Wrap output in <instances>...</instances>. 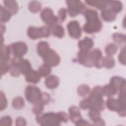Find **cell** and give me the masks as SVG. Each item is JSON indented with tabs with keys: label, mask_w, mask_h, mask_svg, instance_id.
I'll list each match as a JSON object with an SVG mask.
<instances>
[{
	"label": "cell",
	"mask_w": 126,
	"mask_h": 126,
	"mask_svg": "<svg viewBox=\"0 0 126 126\" xmlns=\"http://www.w3.org/2000/svg\"><path fill=\"white\" fill-rule=\"evenodd\" d=\"M88 114L89 118L93 122L101 118L100 111L97 110L90 109Z\"/></svg>",
	"instance_id": "cell-34"
},
{
	"label": "cell",
	"mask_w": 126,
	"mask_h": 126,
	"mask_svg": "<svg viewBox=\"0 0 126 126\" xmlns=\"http://www.w3.org/2000/svg\"><path fill=\"white\" fill-rule=\"evenodd\" d=\"M90 52V51H83L79 50L77 55L76 59L77 62L86 67H92L94 66Z\"/></svg>",
	"instance_id": "cell-13"
},
{
	"label": "cell",
	"mask_w": 126,
	"mask_h": 126,
	"mask_svg": "<svg viewBox=\"0 0 126 126\" xmlns=\"http://www.w3.org/2000/svg\"><path fill=\"white\" fill-rule=\"evenodd\" d=\"M59 84V78L55 75H49L45 80V85L49 89H54L57 88Z\"/></svg>",
	"instance_id": "cell-15"
},
{
	"label": "cell",
	"mask_w": 126,
	"mask_h": 126,
	"mask_svg": "<svg viewBox=\"0 0 126 126\" xmlns=\"http://www.w3.org/2000/svg\"><path fill=\"white\" fill-rule=\"evenodd\" d=\"M51 33V29L47 26L40 27L31 26L27 30V34L32 39H36L42 37H48Z\"/></svg>",
	"instance_id": "cell-4"
},
{
	"label": "cell",
	"mask_w": 126,
	"mask_h": 126,
	"mask_svg": "<svg viewBox=\"0 0 126 126\" xmlns=\"http://www.w3.org/2000/svg\"><path fill=\"white\" fill-rule=\"evenodd\" d=\"M68 32L70 37L74 39H79L82 35V29L79 23L76 20L68 22L67 26Z\"/></svg>",
	"instance_id": "cell-12"
},
{
	"label": "cell",
	"mask_w": 126,
	"mask_h": 126,
	"mask_svg": "<svg viewBox=\"0 0 126 126\" xmlns=\"http://www.w3.org/2000/svg\"><path fill=\"white\" fill-rule=\"evenodd\" d=\"M74 124L76 126H89V125H91V124L89 123L88 121L83 120V119H80V120L77 121Z\"/></svg>",
	"instance_id": "cell-44"
},
{
	"label": "cell",
	"mask_w": 126,
	"mask_h": 126,
	"mask_svg": "<svg viewBox=\"0 0 126 126\" xmlns=\"http://www.w3.org/2000/svg\"><path fill=\"white\" fill-rule=\"evenodd\" d=\"M26 81L29 83L36 84L38 83L41 79V76L38 71L32 69L25 75Z\"/></svg>",
	"instance_id": "cell-17"
},
{
	"label": "cell",
	"mask_w": 126,
	"mask_h": 126,
	"mask_svg": "<svg viewBox=\"0 0 126 126\" xmlns=\"http://www.w3.org/2000/svg\"><path fill=\"white\" fill-rule=\"evenodd\" d=\"M119 62L124 65L126 64V47H124L121 50L118 57Z\"/></svg>",
	"instance_id": "cell-41"
},
{
	"label": "cell",
	"mask_w": 126,
	"mask_h": 126,
	"mask_svg": "<svg viewBox=\"0 0 126 126\" xmlns=\"http://www.w3.org/2000/svg\"><path fill=\"white\" fill-rule=\"evenodd\" d=\"M11 53L14 58H21L28 52V48L26 43L18 41L12 43L10 45Z\"/></svg>",
	"instance_id": "cell-8"
},
{
	"label": "cell",
	"mask_w": 126,
	"mask_h": 126,
	"mask_svg": "<svg viewBox=\"0 0 126 126\" xmlns=\"http://www.w3.org/2000/svg\"><path fill=\"white\" fill-rule=\"evenodd\" d=\"M93 40L89 37H85L84 39L80 40L78 42V46L80 51H90L94 46Z\"/></svg>",
	"instance_id": "cell-14"
},
{
	"label": "cell",
	"mask_w": 126,
	"mask_h": 126,
	"mask_svg": "<svg viewBox=\"0 0 126 126\" xmlns=\"http://www.w3.org/2000/svg\"><path fill=\"white\" fill-rule=\"evenodd\" d=\"M93 125H95V126H105V122L101 119V118L93 122Z\"/></svg>",
	"instance_id": "cell-45"
},
{
	"label": "cell",
	"mask_w": 126,
	"mask_h": 126,
	"mask_svg": "<svg viewBox=\"0 0 126 126\" xmlns=\"http://www.w3.org/2000/svg\"><path fill=\"white\" fill-rule=\"evenodd\" d=\"M4 7L9 11L12 15L16 14L19 10V5L15 0H7L3 1Z\"/></svg>",
	"instance_id": "cell-19"
},
{
	"label": "cell",
	"mask_w": 126,
	"mask_h": 126,
	"mask_svg": "<svg viewBox=\"0 0 126 126\" xmlns=\"http://www.w3.org/2000/svg\"><path fill=\"white\" fill-rule=\"evenodd\" d=\"M83 14L86 20L83 27V31L89 34L99 32L102 27V24L97 11L92 9H87Z\"/></svg>",
	"instance_id": "cell-2"
},
{
	"label": "cell",
	"mask_w": 126,
	"mask_h": 126,
	"mask_svg": "<svg viewBox=\"0 0 126 126\" xmlns=\"http://www.w3.org/2000/svg\"><path fill=\"white\" fill-rule=\"evenodd\" d=\"M9 72L11 75L14 77H17L21 74L19 68L15 64L12 63H11V66L9 69Z\"/></svg>",
	"instance_id": "cell-40"
},
{
	"label": "cell",
	"mask_w": 126,
	"mask_h": 126,
	"mask_svg": "<svg viewBox=\"0 0 126 126\" xmlns=\"http://www.w3.org/2000/svg\"><path fill=\"white\" fill-rule=\"evenodd\" d=\"M101 16L104 21L112 22L116 19L117 14L108 7L101 10Z\"/></svg>",
	"instance_id": "cell-21"
},
{
	"label": "cell",
	"mask_w": 126,
	"mask_h": 126,
	"mask_svg": "<svg viewBox=\"0 0 126 126\" xmlns=\"http://www.w3.org/2000/svg\"><path fill=\"white\" fill-rule=\"evenodd\" d=\"M12 124V119L9 116H5L2 117L0 120V126H10Z\"/></svg>",
	"instance_id": "cell-38"
},
{
	"label": "cell",
	"mask_w": 126,
	"mask_h": 126,
	"mask_svg": "<svg viewBox=\"0 0 126 126\" xmlns=\"http://www.w3.org/2000/svg\"><path fill=\"white\" fill-rule=\"evenodd\" d=\"M110 83L112 84L119 91L122 87L126 85V80L120 76H115L111 78Z\"/></svg>",
	"instance_id": "cell-24"
},
{
	"label": "cell",
	"mask_w": 126,
	"mask_h": 126,
	"mask_svg": "<svg viewBox=\"0 0 126 126\" xmlns=\"http://www.w3.org/2000/svg\"><path fill=\"white\" fill-rule=\"evenodd\" d=\"M85 2L89 5L95 7L100 10H102L108 7V0H86Z\"/></svg>",
	"instance_id": "cell-20"
},
{
	"label": "cell",
	"mask_w": 126,
	"mask_h": 126,
	"mask_svg": "<svg viewBox=\"0 0 126 126\" xmlns=\"http://www.w3.org/2000/svg\"><path fill=\"white\" fill-rule=\"evenodd\" d=\"M11 54V48L10 45H1V51H0V62H8L11 61L10 56Z\"/></svg>",
	"instance_id": "cell-18"
},
{
	"label": "cell",
	"mask_w": 126,
	"mask_h": 126,
	"mask_svg": "<svg viewBox=\"0 0 126 126\" xmlns=\"http://www.w3.org/2000/svg\"><path fill=\"white\" fill-rule=\"evenodd\" d=\"M37 71L41 77H47L51 72V67L44 63L40 65Z\"/></svg>",
	"instance_id": "cell-27"
},
{
	"label": "cell",
	"mask_w": 126,
	"mask_h": 126,
	"mask_svg": "<svg viewBox=\"0 0 126 126\" xmlns=\"http://www.w3.org/2000/svg\"><path fill=\"white\" fill-rule=\"evenodd\" d=\"M28 8L31 12L32 13H37L40 10L41 8V4L38 1L32 0L29 3Z\"/></svg>",
	"instance_id": "cell-31"
},
{
	"label": "cell",
	"mask_w": 126,
	"mask_h": 126,
	"mask_svg": "<svg viewBox=\"0 0 126 126\" xmlns=\"http://www.w3.org/2000/svg\"><path fill=\"white\" fill-rule=\"evenodd\" d=\"M115 61L112 56H106L103 57V67L107 68H111L114 66Z\"/></svg>",
	"instance_id": "cell-30"
},
{
	"label": "cell",
	"mask_w": 126,
	"mask_h": 126,
	"mask_svg": "<svg viewBox=\"0 0 126 126\" xmlns=\"http://www.w3.org/2000/svg\"><path fill=\"white\" fill-rule=\"evenodd\" d=\"M12 105L14 109H22L25 106V101L22 96H17L13 98L12 101Z\"/></svg>",
	"instance_id": "cell-29"
},
{
	"label": "cell",
	"mask_w": 126,
	"mask_h": 126,
	"mask_svg": "<svg viewBox=\"0 0 126 126\" xmlns=\"http://www.w3.org/2000/svg\"><path fill=\"white\" fill-rule=\"evenodd\" d=\"M102 90L103 95H105L108 97H111L112 96L116 94L118 91L117 88L111 83L106 84L102 87Z\"/></svg>",
	"instance_id": "cell-23"
},
{
	"label": "cell",
	"mask_w": 126,
	"mask_h": 126,
	"mask_svg": "<svg viewBox=\"0 0 126 126\" xmlns=\"http://www.w3.org/2000/svg\"><path fill=\"white\" fill-rule=\"evenodd\" d=\"M15 125L17 126H25L27 125V121L23 117H19L15 120Z\"/></svg>",
	"instance_id": "cell-43"
},
{
	"label": "cell",
	"mask_w": 126,
	"mask_h": 126,
	"mask_svg": "<svg viewBox=\"0 0 126 126\" xmlns=\"http://www.w3.org/2000/svg\"><path fill=\"white\" fill-rule=\"evenodd\" d=\"M36 120L41 126H58L62 122L59 112H47L36 116Z\"/></svg>",
	"instance_id": "cell-3"
},
{
	"label": "cell",
	"mask_w": 126,
	"mask_h": 126,
	"mask_svg": "<svg viewBox=\"0 0 126 126\" xmlns=\"http://www.w3.org/2000/svg\"><path fill=\"white\" fill-rule=\"evenodd\" d=\"M42 93L38 87L29 85L25 89V94L26 99L31 103L35 104L40 102Z\"/></svg>",
	"instance_id": "cell-6"
},
{
	"label": "cell",
	"mask_w": 126,
	"mask_h": 126,
	"mask_svg": "<svg viewBox=\"0 0 126 126\" xmlns=\"http://www.w3.org/2000/svg\"><path fill=\"white\" fill-rule=\"evenodd\" d=\"M69 119L74 124L82 119L80 109L76 106H70L68 109Z\"/></svg>",
	"instance_id": "cell-16"
},
{
	"label": "cell",
	"mask_w": 126,
	"mask_h": 126,
	"mask_svg": "<svg viewBox=\"0 0 126 126\" xmlns=\"http://www.w3.org/2000/svg\"><path fill=\"white\" fill-rule=\"evenodd\" d=\"M0 27H1V35H2L3 33L4 32H5V26L4 25L1 24Z\"/></svg>",
	"instance_id": "cell-46"
},
{
	"label": "cell",
	"mask_w": 126,
	"mask_h": 126,
	"mask_svg": "<svg viewBox=\"0 0 126 126\" xmlns=\"http://www.w3.org/2000/svg\"><path fill=\"white\" fill-rule=\"evenodd\" d=\"M50 49L48 42L44 41L39 42L37 45V51L39 56L43 58Z\"/></svg>",
	"instance_id": "cell-22"
},
{
	"label": "cell",
	"mask_w": 126,
	"mask_h": 126,
	"mask_svg": "<svg viewBox=\"0 0 126 126\" xmlns=\"http://www.w3.org/2000/svg\"><path fill=\"white\" fill-rule=\"evenodd\" d=\"M118 50V46L116 44L109 43L105 48V52L107 56H112L115 54Z\"/></svg>",
	"instance_id": "cell-32"
},
{
	"label": "cell",
	"mask_w": 126,
	"mask_h": 126,
	"mask_svg": "<svg viewBox=\"0 0 126 126\" xmlns=\"http://www.w3.org/2000/svg\"><path fill=\"white\" fill-rule=\"evenodd\" d=\"M67 5V12L70 17H73L81 13H84L86 10L85 5L80 0H69L66 1Z\"/></svg>",
	"instance_id": "cell-7"
},
{
	"label": "cell",
	"mask_w": 126,
	"mask_h": 126,
	"mask_svg": "<svg viewBox=\"0 0 126 126\" xmlns=\"http://www.w3.org/2000/svg\"><path fill=\"white\" fill-rule=\"evenodd\" d=\"M42 59L44 63L51 67L57 66L61 62V58L59 54L55 50L51 48Z\"/></svg>",
	"instance_id": "cell-10"
},
{
	"label": "cell",
	"mask_w": 126,
	"mask_h": 126,
	"mask_svg": "<svg viewBox=\"0 0 126 126\" xmlns=\"http://www.w3.org/2000/svg\"><path fill=\"white\" fill-rule=\"evenodd\" d=\"M40 17L43 22L50 29L59 24L58 17L55 15L53 10L49 7H45L42 10Z\"/></svg>",
	"instance_id": "cell-5"
},
{
	"label": "cell",
	"mask_w": 126,
	"mask_h": 126,
	"mask_svg": "<svg viewBox=\"0 0 126 126\" xmlns=\"http://www.w3.org/2000/svg\"><path fill=\"white\" fill-rule=\"evenodd\" d=\"M90 88L89 86L86 84H82L78 86L77 88V93L81 96H85L89 94Z\"/></svg>",
	"instance_id": "cell-33"
},
{
	"label": "cell",
	"mask_w": 126,
	"mask_h": 126,
	"mask_svg": "<svg viewBox=\"0 0 126 126\" xmlns=\"http://www.w3.org/2000/svg\"><path fill=\"white\" fill-rule=\"evenodd\" d=\"M105 105L109 110L117 112L121 117H124L126 116V108H124L121 106L118 99L109 97L106 101Z\"/></svg>",
	"instance_id": "cell-9"
},
{
	"label": "cell",
	"mask_w": 126,
	"mask_h": 126,
	"mask_svg": "<svg viewBox=\"0 0 126 126\" xmlns=\"http://www.w3.org/2000/svg\"><path fill=\"white\" fill-rule=\"evenodd\" d=\"M108 8L115 13H118L123 9V4L120 1H108Z\"/></svg>",
	"instance_id": "cell-26"
},
{
	"label": "cell",
	"mask_w": 126,
	"mask_h": 126,
	"mask_svg": "<svg viewBox=\"0 0 126 126\" xmlns=\"http://www.w3.org/2000/svg\"><path fill=\"white\" fill-rule=\"evenodd\" d=\"M51 34L54 36L59 38H63L64 35V30L63 27L60 24H58L50 29Z\"/></svg>",
	"instance_id": "cell-25"
},
{
	"label": "cell",
	"mask_w": 126,
	"mask_h": 126,
	"mask_svg": "<svg viewBox=\"0 0 126 126\" xmlns=\"http://www.w3.org/2000/svg\"><path fill=\"white\" fill-rule=\"evenodd\" d=\"M102 87L96 86L90 92L89 96L82 99L79 104L82 109H95L103 111L104 109V103L103 99Z\"/></svg>",
	"instance_id": "cell-1"
},
{
	"label": "cell",
	"mask_w": 126,
	"mask_h": 126,
	"mask_svg": "<svg viewBox=\"0 0 126 126\" xmlns=\"http://www.w3.org/2000/svg\"><path fill=\"white\" fill-rule=\"evenodd\" d=\"M44 105H43L40 102L34 104L32 109L33 113L36 116L42 114V112L44 109Z\"/></svg>",
	"instance_id": "cell-36"
},
{
	"label": "cell",
	"mask_w": 126,
	"mask_h": 126,
	"mask_svg": "<svg viewBox=\"0 0 126 126\" xmlns=\"http://www.w3.org/2000/svg\"><path fill=\"white\" fill-rule=\"evenodd\" d=\"M67 11L64 8H61L58 11V18L59 19V22H63L65 21L66 18V14H67Z\"/></svg>",
	"instance_id": "cell-39"
},
{
	"label": "cell",
	"mask_w": 126,
	"mask_h": 126,
	"mask_svg": "<svg viewBox=\"0 0 126 126\" xmlns=\"http://www.w3.org/2000/svg\"><path fill=\"white\" fill-rule=\"evenodd\" d=\"M0 111H2L5 109L7 105V100L4 94V93L2 91H0Z\"/></svg>",
	"instance_id": "cell-37"
},
{
	"label": "cell",
	"mask_w": 126,
	"mask_h": 126,
	"mask_svg": "<svg viewBox=\"0 0 126 126\" xmlns=\"http://www.w3.org/2000/svg\"><path fill=\"white\" fill-rule=\"evenodd\" d=\"M112 38L116 43L119 44L125 43L126 41L125 35L121 33L116 32L114 33L112 35Z\"/></svg>",
	"instance_id": "cell-35"
},
{
	"label": "cell",
	"mask_w": 126,
	"mask_h": 126,
	"mask_svg": "<svg viewBox=\"0 0 126 126\" xmlns=\"http://www.w3.org/2000/svg\"><path fill=\"white\" fill-rule=\"evenodd\" d=\"M50 100H51V96L50 94L46 92L42 93L40 102L42 103L43 105H45L48 104L50 101Z\"/></svg>",
	"instance_id": "cell-42"
},
{
	"label": "cell",
	"mask_w": 126,
	"mask_h": 126,
	"mask_svg": "<svg viewBox=\"0 0 126 126\" xmlns=\"http://www.w3.org/2000/svg\"><path fill=\"white\" fill-rule=\"evenodd\" d=\"M11 63L15 64L19 68L21 73L25 75L32 69L29 61L22 58H13L11 59Z\"/></svg>",
	"instance_id": "cell-11"
},
{
	"label": "cell",
	"mask_w": 126,
	"mask_h": 126,
	"mask_svg": "<svg viewBox=\"0 0 126 126\" xmlns=\"http://www.w3.org/2000/svg\"><path fill=\"white\" fill-rule=\"evenodd\" d=\"M0 11L1 22L5 23L8 22L10 19L12 15L11 13L2 5H0Z\"/></svg>",
	"instance_id": "cell-28"
}]
</instances>
